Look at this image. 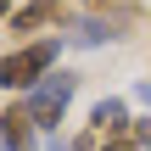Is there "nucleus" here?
<instances>
[{
	"label": "nucleus",
	"mask_w": 151,
	"mask_h": 151,
	"mask_svg": "<svg viewBox=\"0 0 151 151\" xmlns=\"http://www.w3.org/2000/svg\"><path fill=\"white\" fill-rule=\"evenodd\" d=\"M73 95H78V73H50V78H39L28 95H22V112H28V123L34 129H45V134H56L62 129V118H67V106H73Z\"/></svg>",
	"instance_id": "f257e3e1"
},
{
	"label": "nucleus",
	"mask_w": 151,
	"mask_h": 151,
	"mask_svg": "<svg viewBox=\"0 0 151 151\" xmlns=\"http://www.w3.org/2000/svg\"><path fill=\"white\" fill-rule=\"evenodd\" d=\"M56 56H62V39H34V45H17L11 56H0V84L28 95L39 78H50V73H56Z\"/></svg>",
	"instance_id": "f03ea898"
},
{
	"label": "nucleus",
	"mask_w": 151,
	"mask_h": 151,
	"mask_svg": "<svg viewBox=\"0 0 151 151\" xmlns=\"http://www.w3.org/2000/svg\"><path fill=\"white\" fill-rule=\"evenodd\" d=\"M6 22H11V34L22 39V34H34V28H45V22H67V11H62V0H28V6L11 11Z\"/></svg>",
	"instance_id": "7ed1b4c3"
},
{
	"label": "nucleus",
	"mask_w": 151,
	"mask_h": 151,
	"mask_svg": "<svg viewBox=\"0 0 151 151\" xmlns=\"http://www.w3.org/2000/svg\"><path fill=\"white\" fill-rule=\"evenodd\" d=\"M90 129H95V134H112V140H118V134H129V106H123L118 95L95 101V106H90Z\"/></svg>",
	"instance_id": "20e7f679"
},
{
	"label": "nucleus",
	"mask_w": 151,
	"mask_h": 151,
	"mask_svg": "<svg viewBox=\"0 0 151 151\" xmlns=\"http://www.w3.org/2000/svg\"><path fill=\"white\" fill-rule=\"evenodd\" d=\"M34 123H28V112L22 106H11L6 118H0V151H34Z\"/></svg>",
	"instance_id": "39448f33"
},
{
	"label": "nucleus",
	"mask_w": 151,
	"mask_h": 151,
	"mask_svg": "<svg viewBox=\"0 0 151 151\" xmlns=\"http://www.w3.org/2000/svg\"><path fill=\"white\" fill-rule=\"evenodd\" d=\"M67 28H73V34H67L73 45H106V39H123L118 22H112V17H95V11H90V17H73Z\"/></svg>",
	"instance_id": "423d86ee"
},
{
	"label": "nucleus",
	"mask_w": 151,
	"mask_h": 151,
	"mask_svg": "<svg viewBox=\"0 0 151 151\" xmlns=\"http://www.w3.org/2000/svg\"><path fill=\"white\" fill-rule=\"evenodd\" d=\"M129 140L140 151H151V118H140V123H129Z\"/></svg>",
	"instance_id": "0eeeda50"
},
{
	"label": "nucleus",
	"mask_w": 151,
	"mask_h": 151,
	"mask_svg": "<svg viewBox=\"0 0 151 151\" xmlns=\"http://www.w3.org/2000/svg\"><path fill=\"white\" fill-rule=\"evenodd\" d=\"M129 146H134L129 134H118V140H106V151H129Z\"/></svg>",
	"instance_id": "6e6552de"
},
{
	"label": "nucleus",
	"mask_w": 151,
	"mask_h": 151,
	"mask_svg": "<svg viewBox=\"0 0 151 151\" xmlns=\"http://www.w3.org/2000/svg\"><path fill=\"white\" fill-rule=\"evenodd\" d=\"M134 101H146V106H151V78H146V84H134Z\"/></svg>",
	"instance_id": "1a4fd4ad"
},
{
	"label": "nucleus",
	"mask_w": 151,
	"mask_h": 151,
	"mask_svg": "<svg viewBox=\"0 0 151 151\" xmlns=\"http://www.w3.org/2000/svg\"><path fill=\"white\" fill-rule=\"evenodd\" d=\"M50 151H73V146H67V140H50Z\"/></svg>",
	"instance_id": "9d476101"
},
{
	"label": "nucleus",
	"mask_w": 151,
	"mask_h": 151,
	"mask_svg": "<svg viewBox=\"0 0 151 151\" xmlns=\"http://www.w3.org/2000/svg\"><path fill=\"white\" fill-rule=\"evenodd\" d=\"M84 6H95V11H101V6H112V0H84Z\"/></svg>",
	"instance_id": "9b49d317"
},
{
	"label": "nucleus",
	"mask_w": 151,
	"mask_h": 151,
	"mask_svg": "<svg viewBox=\"0 0 151 151\" xmlns=\"http://www.w3.org/2000/svg\"><path fill=\"white\" fill-rule=\"evenodd\" d=\"M0 17H6V0H0Z\"/></svg>",
	"instance_id": "f8f14e48"
}]
</instances>
